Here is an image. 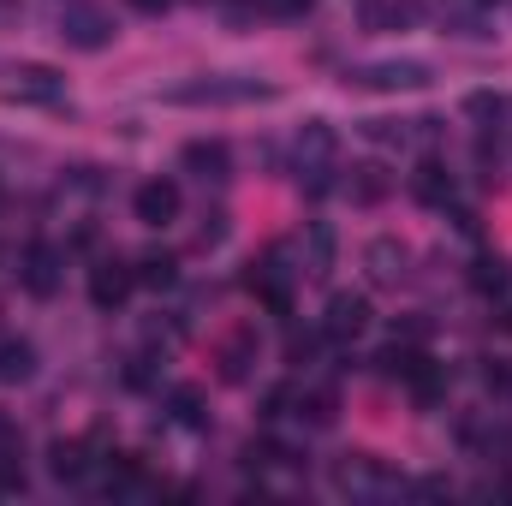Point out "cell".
<instances>
[{
  "mask_svg": "<svg viewBox=\"0 0 512 506\" xmlns=\"http://www.w3.org/2000/svg\"><path fill=\"white\" fill-rule=\"evenodd\" d=\"M334 489H340V495H387L393 477H387L370 453H346V459L334 465Z\"/></svg>",
  "mask_w": 512,
  "mask_h": 506,
  "instance_id": "30bf717a",
  "label": "cell"
},
{
  "mask_svg": "<svg viewBox=\"0 0 512 506\" xmlns=\"http://www.w3.org/2000/svg\"><path fill=\"white\" fill-rule=\"evenodd\" d=\"M364 262H370V274H376L382 286H393V280H405V262H411V251H405L399 239H370V245H364Z\"/></svg>",
  "mask_w": 512,
  "mask_h": 506,
  "instance_id": "5bb4252c",
  "label": "cell"
},
{
  "mask_svg": "<svg viewBox=\"0 0 512 506\" xmlns=\"http://www.w3.org/2000/svg\"><path fill=\"white\" fill-rule=\"evenodd\" d=\"M126 6H131V12H143V18H161L173 0H126Z\"/></svg>",
  "mask_w": 512,
  "mask_h": 506,
  "instance_id": "4dcf8cb0",
  "label": "cell"
},
{
  "mask_svg": "<svg viewBox=\"0 0 512 506\" xmlns=\"http://www.w3.org/2000/svg\"><path fill=\"white\" fill-rule=\"evenodd\" d=\"M179 161H185V173H197L203 185H209V179H215V185L233 179V149H227L221 137H191V143L179 149Z\"/></svg>",
  "mask_w": 512,
  "mask_h": 506,
  "instance_id": "8fae6325",
  "label": "cell"
},
{
  "mask_svg": "<svg viewBox=\"0 0 512 506\" xmlns=\"http://www.w3.org/2000/svg\"><path fill=\"white\" fill-rule=\"evenodd\" d=\"M435 66L429 60H376V66H352L346 90H370V96H405V90H429Z\"/></svg>",
  "mask_w": 512,
  "mask_h": 506,
  "instance_id": "3957f363",
  "label": "cell"
},
{
  "mask_svg": "<svg viewBox=\"0 0 512 506\" xmlns=\"http://www.w3.org/2000/svg\"><path fill=\"white\" fill-rule=\"evenodd\" d=\"M48 471H54L60 483H84V477H90V447H84V441H54V447H48Z\"/></svg>",
  "mask_w": 512,
  "mask_h": 506,
  "instance_id": "2e32d148",
  "label": "cell"
},
{
  "mask_svg": "<svg viewBox=\"0 0 512 506\" xmlns=\"http://www.w3.org/2000/svg\"><path fill=\"white\" fill-rule=\"evenodd\" d=\"M465 114L483 120V126H495V120H507L512 114V102L501 96V90H477V96H465Z\"/></svg>",
  "mask_w": 512,
  "mask_h": 506,
  "instance_id": "cb8c5ba5",
  "label": "cell"
},
{
  "mask_svg": "<svg viewBox=\"0 0 512 506\" xmlns=\"http://www.w3.org/2000/svg\"><path fill=\"white\" fill-rule=\"evenodd\" d=\"M364 137L370 143H411V126H399V120H364Z\"/></svg>",
  "mask_w": 512,
  "mask_h": 506,
  "instance_id": "4316f807",
  "label": "cell"
},
{
  "mask_svg": "<svg viewBox=\"0 0 512 506\" xmlns=\"http://www.w3.org/2000/svg\"><path fill=\"white\" fill-rule=\"evenodd\" d=\"M245 286H251L256 298L274 310V316H292V268H286V251H268L251 262V274H245Z\"/></svg>",
  "mask_w": 512,
  "mask_h": 506,
  "instance_id": "8992f818",
  "label": "cell"
},
{
  "mask_svg": "<svg viewBox=\"0 0 512 506\" xmlns=\"http://www.w3.org/2000/svg\"><path fill=\"white\" fill-rule=\"evenodd\" d=\"M0 102L60 114L66 108V78L54 66H36V60H0Z\"/></svg>",
  "mask_w": 512,
  "mask_h": 506,
  "instance_id": "7a4b0ae2",
  "label": "cell"
},
{
  "mask_svg": "<svg viewBox=\"0 0 512 506\" xmlns=\"http://www.w3.org/2000/svg\"><path fill=\"white\" fill-rule=\"evenodd\" d=\"M256 6H262L268 18H304V12H310L316 0H256Z\"/></svg>",
  "mask_w": 512,
  "mask_h": 506,
  "instance_id": "f1b7e54d",
  "label": "cell"
},
{
  "mask_svg": "<svg viewBox=\"0 0 512 506\" xmlns=\"http://www.w3.org/2000/svg\"><path fill=\"white\" fill-rule=\"evenodd\" d=\"M453 173H447V161H417V173H411V197L423 203V209H447L453 203Z\"/></svg>",
  "mask_w": 512,
  "mask_h": 506,
  "instance_id": "7c38bea8",
  "label": "cell"
},
{
  "mask_svg": "<svg viewBox=\"0 0 512 506\" xmlns=\"http://www.w3.org/2000/svg\"><path fill=\"white\" fill-rule=\"evenodd\" d=\"M310 346H316V334H304V328H286V358L298 364V358H310Z\"/></svg>",
  "mask_w": 512,
  "mask_h": 506,
  "instance_id": "f546056e",
  "label": "cell"
},
{
  "mask_svg": "<svg viewBox=\"0 0 512 506\" xmlns=\"http://www.w3.org/2000/svg\"><path fill=\"white\" fill-rule=\"evenodd\" d=\"M60 280H66V251H54V245H24L18 256V286L30 292V298H54L60 292Z\"/></svg>",
  "mask_w": 512,
  "mask_h": 506,
  "instance_id": "5b68a950",
  "label": "cell"
},
{
  "mask_svg": "<svg viewBox=\"0 0 512 506\" xmlns=\"http://www.w3.org/2000/svg\"><path fill=\"white\" fill-rule=\"evenodd\" d=\"M423 18L417 0H370L364 6V30H411Z\"/></svg>",
  "mask_w": 512,
  "mask_h": 506,
  "instance_id": "9a60e30c",
  "label": "cell"
},
{
  "mask_svg": "<svg viewBox=\"0 0 512 506\" xmlns=\"http://www.w3.org/2000/svg\"><path fill=\"white\" fill-rule=\"evenodd\" d=\"M376 364H382V376L405 381V387H411V381H417V376H423V370H429V358H423L417 346H387V352H382V358H376Z\"/></svg>",
  "mask_w": 512,
  "mask_h": 506,
  "instance_id": "d6986e66",
  "label": "cell"
},
{
  "mask_svg": "<svg viewBox=\"0 0 512 506\" xmlns=\"http://www.w3.org/2000/svg\"><path fill=\"white\" fill-rule=\"evenodd\" d=\"M131 274H137V286H155V292H167L173 280H179V256L173 251H143L131 262Z\"/></svg>",
  "mask_w": 512,
  "mask_h": 506,
  "instance_id": "ac0fdd59",
  "label": "cell"
},
{
  "mask_svg": "<svg viewBox=\"0 0 512 506\" xmlns=\"http://www.w3.org/2000/svg\"><path fill=\"white\" fill-rule=\"evenodd\" d=\"M298 417H304L310 429H328V423L340 417V399H334V387H310V393H298Z\"/></svg>",
  "mask_w": 512,
  "mask_h": 506,
  "instance_id": "ffe728a7",
  "label": "cell"
},
{
  "mask_svg": "<svg viewBox=\"0 0 512 506\" xmlns=\"http://www.w3.org/2000/svg\"><path fill=\"white\" fill-rule=\"evenodd\" d=\"M30 370H36V352H30L24 340H6V346H0V381H24Z\"/></svg>",
  "mask_w": 512,
  "mask_h": 506,
  "instance_id": "d4e9b609",
  "label": "cell"
},
{
  "mask_svg": "<svg viewBox=\"0 0 512 506\" xmlns=\"http://www.w3.org/2000/svg\"><path fill=\"white\" fill-rule=\"evenodd\" d=\"M507 262H501V256H477V262H471V286H477V292H483V298H495V292H507Z\"/></svg>",
  "mask_w": 512,
  "mask_h": 506,
  "instance_id": "7402d4cb",
  "label": "cell"
},
{
  "mask_svg": "<svg viewBox=\"0 0 512 506\" xmlns=\"http://www.w3.org/2000/svg\"><path fill=\"white\" fill-rule=\"evenodd\" d=\"M364 328H370V298H358V292H334V298H328V316H322V340L352 346Z\"/></svg>",
  "mask_w": 512,
  "mask_h": 506,
  "instance_id": "ba28073f",
  "label": "cell"
},
{
  "mask_svg": "<svg viewBox=\"0 0 512 506\" xmlns=\"http://www.w3.org/2000/svg\"><path fill=\"white\" fill-rule=\"evenodd\" d=\"M215 364H221V381H245L256 364V328H239V334H227L221 340V352H215Z\"/></svg>",
  "mask_w": 512,
  "mask_h": 506,
  "instance_id": "4fadbf2b",
  "label": "cell"
},
{
  "mask_svg": "<svg viewBox=\"0 0 512 506\" xmlns=\"http://www.w3.org/2000/svg\"><path fill=\"white\" fill-rule=\"evenodd\" d=\"M221 239H227V215L215 209V215H203V227H197V245L209 251V245H221Z\"/></svg>",
  "mask_w": 512,
  "mask_h": 506,
  "instance_id": "83f0119b",
  "label": "cell"
},
{
  "mask_svg": "<svg viewBox=\"0 0 512 506\" xmlns=\"http://www.w3.org/2000/svg\"><path fill=\"white\" fill-rule=\"evenodd\" d=\"M280 90L262 84V78H233V72H215V78H191V84H173L167 102L173 108H256V102H274Z\"/></svg>",
  "mask_w": 512,
  "mask_h": 506,
  "instance_id": "6da1fadb",
  "label": "cell"
},
{
  "mask_svg": "<svg viewBox=\"0 0 512 506\" xmlns=\"http://www.w3.org/2000/svg\"><path fill=\"white\" fill-rule=\"evenodd\" d=\"M131 286H137V274H131V262H120V256H102L90 268V304L96 310H120L131 298Z\"/></svg>",
  "mask_w": 512,
  "mask_h": 506,
  "instance_id": "9c48e42d",
  "label": "cell"
},
{
  "mask_svg": "<svg viewBox=\"0 0 512 506\" xmlns=\"http://www.w3.org/2000/svg\"><path fill=\"white\" fill-rule=\"evenodd\" d=\"M167 411H173V423H185V429H203V423H209L197 387H173V393H167Z\"/></svg>",
  "mask_w": 512,
  "mask_h": 506,
  "instance_id": "44dd1931",
  "label": "cell"
},
{
  "mask_svg": "<svg viewBox=\"0 0 512 506\" xmlns=\"http://www.w3.org/2000/svg\"><path fill=\"white\" fill-rule=\"evenodd\" d=\"M179 209H185V197H179V179H143L137 191H131V215L143 221V227H173L179 221Z\"/></svg>",
  "mask_w": 512,
  "mask_h": 506,
  "instance_id": "52a82bcc",
  "label": "cell"
},
{
  "mask_svg": "<svg viewBox=\"0 0 512 506\" xmlns=\"http://www.w3.org/2000/svg\"><path fill=\"white\" fill-rule=\"evenodd\" d=\"M328 268H334V233L316 221L310 227V274H328Z\"/></svg>",
  "mask_w": 512,
  "mask_h": 506,
  "instance_id": "484cf974",
  "label": "cell"
},
{
  "mask_svg": "<svg viewBox=\"0 0 512 506\" xmlns=\"http://www.w3.org/2000/svg\"><path fill=\"white\" fill-rule=\"evenodd\" d=\"M120 30H114V12L102 6V0H66L60 6V42L66 48H78V54H96V48H108Z\"/></svg>",
  "mask_w": 512,
  "mask_h": 506,
  "instance_id": "277c9868",
  "label": "cell"
},
{
  "mask_svg": "<svg viewBox=\"0 0 512 506\" xmlns=\"http://www.w3.org/2000/svg\"><path fill=\"white\" fill-rule=\"evenodd\" d=\"M346 191H352V203H382L387 197V173L382 167H352Z\"/></svg>",
  "mask_w": 512,
  "mask_h": 506,
  "instance_id": "603a6c76",
  "label": "cell"
},
{
  "mask_svg": "<svg viewBox=\"0 0 512 506\" xmlns=\"http://www.w3.org/2000/svg\"><path fill=\"white\" fill-rule=\"evenodd\" d=\"M0 489H24V435L0 417Z\"/></svg>",
  "mask_w": 512,
  "mask_h": 506,
  "instance_id": "e0dca14e",
  "label": "cell"
}]
</instances>
